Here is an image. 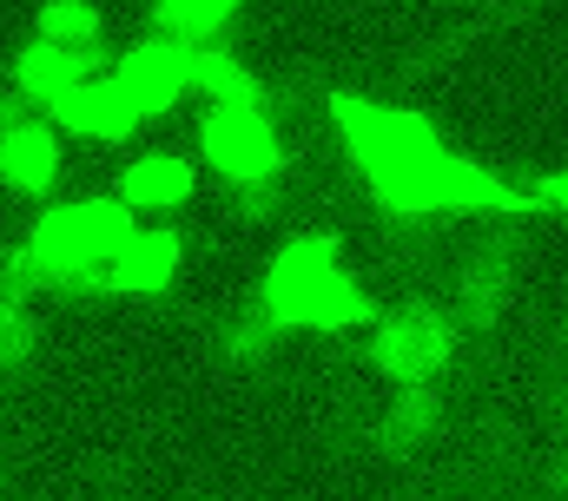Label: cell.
I'll return each mask as SVG.
<instances>
[{
  "label": "cell",
  "mask_w": 568,
  "mask_h": 501,
  "mask_svg": "<svg viewBox=\"0 0 568 501\" xmlns=\"http://www.w3.org/2000/svg\"><path fill=\"white\" fill-rule=\"evenodd\" d=\"M60 172V139L47 125H13L0 132V178L20 185V192H47Z\"/></svg>",
  "instance_id": "obj_10"
},
{
  "label": "cell",
  "mask_w": 568,
  "mask_h": 501,
  "mask_svg": "<svg viewBox=\"0 0 568 501\" xmlns=\"http://www.w3.org/2000/svg\"><path fill=\"white\" fill-rule=\"evenodd\" d=\"M377 364L390 376H404V382H424L449 364V330H443V317L424 310V304H410V310H397L384 330H377Z\"/></svg>",
  "instance_id": "obj_5"
},
{
  "label": "cell",
  "mask_w": 568,
  "mask_h": 501,
  "mask_svg": "<svg viewBox=\"0 0 568 501\" xmlns=\"http://www.w3.org/2000/svg\"><path fill=\"white\" fill-rule=\"evenodd\" d=\"M13 80L33 106H60L73 86L93 80V53H73V47H53V40H33L20 60H13Z\"/></svg>",
  "instance_id": "obj_8"
},
{
  "label": "cell",
  "mask_w": 568,
  "mask_h": 501,
  "mask_svg": "<svg viewBox=\"0 0 568 501\" xmlns=\"http://www.w3.org/2000/svg\"><path fill=\"white\" fill-rule=\"evenodd\" d=\"M192 86L219 93V106H232V100H252V80H245V67H239L232 53H212V47H199V53H192Z\"/></svg>",
  "instance_id": "obj_13"
},
{
  "label": "cell",
  "mask_w": 568,
  "mask_h": 501,
  "mask_svg": "<svg viewBox=\"0 0 568 501\" xmlns=\"http://www.w3.org/2000/svg\"><path fill=\"white\" fill-rule=\"evenodd\" d=\"M232 7H239V0H159V13H165L179 33H212V27L232 20Z\"/></svg>",
  "instance_id": "obj_14"
},
{
  "label": "cell",
  "mask_w": 568,
  "mask_h": 501,
  "mask_svg": "<svg viewBox=\"0 0 568 501\" xmlns=\"http://www.w3.org/2000/svg\"><path fill=\"white\" fill-rule=\"evenodd\" d=\"M192 198V165L185 159H140L120 178V205L126 212H179Z\"/></svg>",
  "instance_id": "obj_11"
},
{
  "label": "cell",
  "mask_w": 568,
  "mask_h": 501,
  "mask_svg": "<svg viewBox=\"0 0 568 501\" xmlns=\"http://www.w3.org/2000/svg\"><path fill=\"white\" fill-rule=\"evenodd\" d=\"M265 310H272L278 324H297V330H344V324H357L371 304H364L357 284L344 277L331 238H291V245L272 257V270H265Z\"/></svg>",
  "instance_id": "obj_2"
},
{
  "label": "cell",
  "mask_w": 568,
  "mask_h": 501,
  "mask_svg": "<svg viewBox=\"0 0 568 501\" xmlns=\"http://www.w3.org/2000/svg\"><path fill=\"white\" fill-rule=\"evenodd\" d=\"M113 80L133 93L140 113H159V106H172V100L192 86V47H185V40H140V47L120 60Z\"/></svg>",
  "instance_id": "obj_6"
},
{
  "label": "cell",
  "mask_w": 568,
  "mask_h": 501,
  "mask_svg": "<svg viewBox=\"0 0 568 501\" xmlns=\"http://www.w3.org/2000/svg\"><path fill=\"white\" fill-rule=\"evenodd\" d=\"M205 159L225 178H272L278 172V125L265 120L252 100L212 106L205 113Z\"/></svg>",
  "instance_id": "obj_4"
},
{
  "label": "cell",
  "mask_w": 568,
  "mask_h": 501,
  "mask_svg": "<svg viewBox=\"0 0 568 501\" xmlns=\"http://www.w3.org/2000/svg\"><path fill=\"white\" fill-rule=\"evenodd\" d=\"M331 120H337L351 159L371 172V185H377V198L390 212H516L523 205V192H503V178H489V172L463 165L456 152H443V139L410 113L337 93Z\"/></svg>",
  "instance_id": "obj_1"
},
{
  "label": "cell",
  "mask_w": 568,
  "mask_h": 501,
  "mask_svg": "<svg viewBox=\"0 0 568 501\" xmlns=\"http://www.w3.org/2000/svg\"><path fill=\"white\" fill-rule=\"evenodd\" d=\"M93 33H100V13H93V0H47V7H40V40L87 53V47H93Z\"/></svg>",
  "instance_id": "obj_12"
},
{
  "label": "cell",
  "mask_w": 568,
  "mask_h": 501,
  "mask_svg": "<svg viewBox=\"0 0 568 501\" xmlns=\"http://www.w3.org/2000/svg\"><path fill=\"white\" fill-rule=\"evenodd\" d=\"M20 350H27V330H20V317L0 304V364H20Z\"/></svg>",
  "instance_id": "obj_16"
},
{
  "label": "cell",
  "mask_w": 568,
  "mask_h": 501,
  "mask_svg": "<svg viewBox=\"0 0 568 501\" xmlns=\"http://www.w3.org/2000/svg\"><path fill=\"white\" fill-rule=\"evenodd\" d=\"M133 238V212L126 205H106V198H73V205H53L40 225H33V245L27 264L40 277H106V264L126 250Z\"/></svg>",
  "instance_id": "obj_3"
},
{
  "label": "cell",
  "mask_w": 568,
  "mask_h": 501,
  "mask_svg": "<svg viewBox=\"0 0 568 501\" xmlns=\"http://www.w3.org/2000/svg\"><path fill=\"white\" fill-rule=\"evenodd\" d=\"M133 120H140V106H133V93L120 80H87V86H73L53 106V125L60 132H80V139H126Z\"/></svg>",
  "instance_id": "obj_7"
},
{
  "label": "cell",
  "mask_w": 568,
  "mask_h": 501,
  "mask_svg": "<svg viewBox=\"0 0 568 501\" xmlns=\"http://www.w3.org/2000/svg\"><path fill=\"white\" fill-rule=\"evenodd\" d=\"M523 205H549V212H568V172L542 178V185H529V192H523Z\"/></svg>",
  "instance_id": "obj_15"
},
{
  "label": "cell",
  "mask_w": 568,
  "mask_h": 501,
  "mask_svg": "<svg viewBox=\"0 0 568 501\" xmlns=\"http://www.w3.org/2000/svg\"><path fill=\"white\" fill-rule=\"evenodd\" d=\"M179 270V238L172 232H133L126 250L106 264V290H126V297H152L165 290Z\"/></svg>",
  "instance_id": "obj_9"
}]
</instances>
